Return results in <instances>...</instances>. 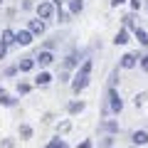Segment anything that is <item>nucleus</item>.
Masks as SVG:
<instances>
[{
	"mask_svg": "<svg viewBox=\"0 0 148 148\" xmlns=\"http://www.w3.org/2000/svg\"><path fill=\"white\" fill-rule=\"evenodd\" d=\"M89 74H91V59H84L79 72H77V77L72 79V91L74 94H79V91H84L89 86Z\"/></svg>",
	"mask_w": 148,
	"mask_h": 148,
	"instance_id": "f257e3e1",
	"label": "nucleus"
},
{
	"mask_svg": "<svg viewBox=\"0 0 148 148\" xmlns=\"http://www.w3.org/2000/svg\"><path fill=\"white\" fill-rule=\"evenodd\" d=\"M109 106H111V111H116V114L123 109V101H121V96H119V91L114 89V86L109 89Z\"/></svg>",
	"mask_w": 148,
	"mask_h": 148,
	"instance_id": "f03ea898",
	"label": "nucleus"
},
{
	"mask_svg": "<svg viewBox=\"0 0 148 148\" xmlns=\"http://www.w3.org/2000/svg\"><path fill=\"white\" fill-rule=\"evenodd\" d=\"M35 62L40 64V67H49V64L54 62V54L49 52V49H42V52H40V54L35 57Z\"/></svg>",
	"mask_w": 148,
	"mask_h": 148,
	"instance_id": "7ed1b4c3",
	"label": "nucleus"
},
{
	"mask_svg": "<svg viewBox=\"0 0 148 148\" xmlns=\"http://www.w3.org/2000/svg\"><path fill=\"white\" fill-rule=\"evenodd\" d=\"M32 37H35V35H32L30 30H20V32H15V42L22 45V47H27V45L32 42Z\"/></svg>",
	"mask_w": 148,
	"mask_h": 148,
	"instance_id": "20e7f679",
	"label": "nucleus"
},
{
	"mask_svg": "<svg viewBox=\"0 0 148 148\" xmlns=\"http://www.w3.org/2000/svg\"><path fill=\"white\" fill-rule=\"evenodd\" d=\"M52 12H54L52 3H40V5H37V15L42 17V20H49V17H52Z\"/></svg>",
	"mask_w": 148,
	"mask_h": 148,
	"instance_id": "39448f33",
	"label": "nucleus"
},
{
	"mask_svg": "<svg viewBox=\"0 0 148 148\" xmlns=\"http://www.w3.org/2000/svg\"><path fill=\"white\" fill-rule=\"evenodd\" d=\"M27 30H30L32 35H42V32H45V20H30Z\"/></svg>",
	"mask_w": 148,
	"mask_h": 148,
	"instance_id": "423d86ee",
	"label": "nucleus"
},
{
	"mask_svg": "<svg viewBox=\"0 0 148 148\" xmlns=\"http://www.w3.org/2000/svg\"><path fill=\"white\" fill-rule=\"evenodd\" d=\"M35 59H32V57H22L20 59V62H17V69H20V72H30V69H35Z\"/></svg>",
	"mask_w": 148,
	"mask_h": 148,
	"instance_id": "0eeeda50",
	"label": "nucleus"
},
{
	"mask_svg": "<svg viewBox=\"0 0 148 148\" xmlns=\"http://www.w3.org/2000/svg\"><path fill=\"white\" fill-rule=\"evenodd\" d=\"M121 67L123 69H133V67H136V54H131V52L123 54V57H121Z\"/></svg>",
	"mask_w": 148,
	"mask_h": 148,
	"instance_id": "6e6552de",
	"label": "nucleus"
},
{
	"mask_svg": "<svg viewBox=\"0 0 148 148\" xmlns=\"http://www.w3.org/2000/svg\"><path fill=\"white\" fill-rule=\"evenodd\" d=\"M131 138H133V143H136V146H146V143H148V133H146V131H136Z\"/></svg>",
	"mask_w": 148,
	"mask_h": 148,
	"instance_id": "1a4fd4ad",
	"label": "nucleus"
},
{
	"mask_svg": "<svg viewBox=\"0 0 148 148\" xmlns=\"http://www.w3.org/2000/svg\"><path fill=\"white\" fill-rule=\"evenodd\" d=\"M49 82H52V74H47V72H40V74H37V79H35V84H37V86H47Z\"/></svg>",
	"mask_w": 148,
	"mask_h": 148,
	"instance_id": "9d476101",
	"label": "nucleus"
},
{
	"mask_svg": "<svg viewBox=\"0 0 148 148\" xmlns=\"http://www.w3.org/2000/svg\"><path fill=\"white\" fill-rule=\"evenodd\" d=\"M0 40H3V42H5L8 47H10V45H15V32H12V30H3Z\"/></svg>",
	"mask_w": 148,
	"mask_h": 148,
	"instance_id": "9b49d317",
	"label": "nucleus"
},
{
	"mask_svg": "<svg viewBox=\"0 0 148 148\" xmlns=\"http://www.w3.org/2000/svg\"><path fill=\"white\" fill-rule=\"evenodd\" d=\"M82 10H84V0H69V12L77 15V12H82Z\"/></svg>",
	"mask_w": 148,
	"mask_h": 148,
	"instance_id": "f8f14e48",
	"label": "nucleus"
},
{
	"mask_svg": "<svg viewBox=\"0 0 148 148\" xmlns=\"http://www.w3.org/2000/svg\"><path fill=\"white\" fill-rule=\"evenodd\" d=\"M67 109H69V114H82L84 111V101H72Z\"/></svg>",
	"mask_w": 148,
	"mask_h": 148,
	"instance_id": "ddd939ff",
	"label": "nucleus"
},
{
	"mask_svg": "<svg viewBox=\"0 0 148 148\" xmlns=\"http://www.w3.org/2000/svg\"><path fill=\"white\" fill-rule=\"evenodd\" d=\"M114 42H116V45H126V42H128V32H126V30H119L116 37H114Z\"/></svg>",
	"mask_w": 148,
	"mask_h": 148,
	"instance_id": "4468645a",
	"label": "nucleus"
},
{
	"mask_svg": "<svg viewBox=\"0 0 148 148\" xmlns=\"http://www.w3.org/2000/svg\"><path fill=\"white\" fill-rule=\"evenodd\" d=\"M0 104H3V106H15L17 99H12L10 94H5V91H3V94H0Z\"/></svg>",
	"mask_w": 148,
	"mask_h": 148,
	"instance_id": "2eb2a0df",
	"label": "nucleus"
},
{
	"mask_svg": "<svg viewBox=\"0 0 148 148\" xmlns=\"http://www.w3.org/2000/svg\"><path fill=\"white\" fill-rule=\"evenodd\" d=\"M133 35H136V40L141 45H148V35H146V30H141V27H136V30H133Z\"/></svg>",
	"mask_w": 148,
	"mask_h": 148,
	"instance_id": "dca6fc26",
	"label": "nucleus"
},
{
	"mask_svg": "<svg viewBox=\"0 0 148 148\" xmlns=\"http://www.w3.org/2000/svg\"><path fill=\"white\" fill-rule=\"evenodd\" d=\"M45 148H69V146H67V143H64L62 138L57 136V138H52V141H49V143H47V146H45Z\"/></svg>",
	"mask_w": 148,
	"mask_h": 148,
	"instance_id": "f3484780",
	"label": "nucleus"
},
{
	"mask_svg": "<svg viewBox=\"0 0 148 148\" xmlns=\"http://www.w3.org/2000/svg\"><path fill=\"white\" fill-rule=\"evenodd\" d=\"M99 128H101V131H111V133H116V131H119V126H116L114 121H104Z\"/></svg>",
	"mask_w": 148,
	"mask_h": 148,
	"instance_id": "a211bd4d",
	"label": "nucleus"
},
{
	"mask_svg": "<svg viewBox=\"0 0 148 148\" xmlns=\"http://www.w3.org/2000/svg\"><path fill=\"white\" fill-rule=\"evenodd\" d=\"M20 136H22V138H32V126L22 123V126H20Z\"/></svg>",
	"mask_w": 148,
	"mask_h": 148,
	"instance_id": "6ab92c4d",
	"label": "nucleus"
},
{
	"mask_svg": "<svg viewBox=\"0 0 148 148\" xmlns=\"http://www.w3.org/2000/svg\"><path fill=\"white\" fill-rule=\"evenodd\" d=\"M64 67H67V69H72V67H77V57H74V54H69V57L64 59Z\"/></svg>",
	"mask_w": 148,
	"mask_h": 148,
	"instance_id": "aec40b11",
	"label": "nucleus"
},
{
	"mask_svg": "<svg viewBox=\"0 0 148 148\" xmlns=\"http://www.w3.org/2000/svg\"><path fill=\"white\" fill-rule=\"evenodd\" d=\"M69 126H72L69 121H62V123H57V131H59V133H64V131H69Z\"/></svg>",
	"mask_w": 148,
	"mask_h": 148,
	"instance_id": "412c9836",
	"label": "nucleus"
},
{
	"mask_svg": "<svg viewBox=\"0 0 148 148\" xmlns=\"http://www.w3.org/2000/svg\"><path fill=\"white\" fill-rule=\"evenodd\" d=\"M17 91H20V94H27V91H30V84H25V82H20V84H17Z\"/></svg>",
	"mask_w": 148,
	"mask_h": 148,
	"instance_id": "4be33fe9",
	"label": "nucleus"
},
{
	"mask_svg": "<svg viewBox=\"0 0 148 148\" xmlns=\"http://www.w3.org/2000/svg\"><path fill=\"white\" fill-rule=\"evenodd\" d=\"M5 54H8V45L0 40V59H5Z\"/></svg>",
	"mask_w": 148,
	"mask_h": 148,
	"instance_id": "5701e85b",
	"label": "nucleus"
},
{
	"mask_svg": "<svg viewBox=\"0 0 148 148\" xmlns=\"http://www.w3.org/2000/svg\"><path fill=\"white\" fill-rule=\"evenodd\" d=\"M101 143H104L106 148H111V143H114V138H111V136H106V138H104V141H101Z\"/></svg>",
	"mask_w": 148,
	"mask_h": 148,
	"instance_id": "b1692460",
	"label": "nucleus"
},
{
	"mask_svg": "<svg viewBox=\"0 0 148 148\" xmlns=\"http://www.w3.org/2000/svg\"><path fill=\"white\" fill-rule=\"evenodd\" d=\"M5 74H8V77H12V74H17V67H8V69H5Z\"/></svg>",
	"mask_w": 148,
	"mask_h": 148,
	"instance_id": "393cba45",
	"label": "nucleus"
},
{
	"mask_svg": "<svg viewBox=\"0 0 148 148\" xmlns=\"http://www.w3.org/2000/svg\"><path fill=\"white\" fill-rule=\"evenodd\" d=\"M141 67L148 72V54H146V57H141Z\"/></svg>",
	"mask_w": 148,
	"mask_h": 148,
	"instance_id": "a878e982",
	"label": "nucleus"
},
{
	"mask_svg": "<svg viewBox=\"0 0 148 148\" xmlns=\"http://www.w3.org/2000/svg\"><path fill=\"white\" fill-rule=\"evenodd\" d=\"M116 82H119V72H114L111 74V86H116Z\"/></svg>",
	"mask_w": 148,
	"mask_h": 148,
	"instance_id": "bb28decb",
	"label": "nucleus"
},
{
	"mask_svg": "<svg viewBox=\"0 0 148 148\" xmlns=\"http://www.w3.org/2000/svg\"><path fill=\"white\" fill-rule=\"evenodd\" d=\"M138 5H141V0H131V8H133V10H138Z\"/></svg>",
	"mask_w": 148,
	"mask_h": 148,
	"instance_id": "cd10ccee",
	"label": "nucleus"
},
{
	"mask_svg": "<svg viewBox=\"0 0 148 148\" xmlns=\"http://www.w3.org/2000/svg\"><path fill=\"white\" fill-rule=\"evenodd\" d=\"M79 148H91V141H84V143H82Z\"/></svg>",
	"mask_w": 148,
	"mask_h": 148,
	"instance_id": "c85d7f7f",
	"label": "nucleus"
},
{
	"mask_svg": "<svg viewBox=\"0 0 148 148\" xmlns=\"http://www.w3.org/2000/svg\"><path fill=\"white\" fill-rule=\"evenodd\" d=\"M121 3H123V0H111V5H114V8H119Z\"/></svg>",
	"mask_w": 148,
	"mask_h": 148,
	"instance_id": "c756f323",
	"label": "nucleus"
},
{
	"mask_svg": "<svg viewBox=\"0 0 148 148\" xmlns=\"http://www.w3.org/2000/svg\"><path fill=\"white\" fill-rule=\"evenodd\" d=\"M0 94H3V86H0Z\"/></svg>",
	"mask_w": 148,
	"mask_h": 148,
	"instance_id": "7c9ffc66",
	"label": "nucleus"
},
{
	"mask_svg": "<svg viewBox=\"0 0 148 148\" xmlns=\"http://www.w3.org/2000/svg\"><path fill=\"white\" fill-rule=\"evenodd\" d=\"M0 3H3V0H0Z\"/></svg>",
	"mask_w": 148,
	"mask_h": 148,
	"instance_id": "2f4dec72",
	"label": "nucleus"
}]
</instances>
